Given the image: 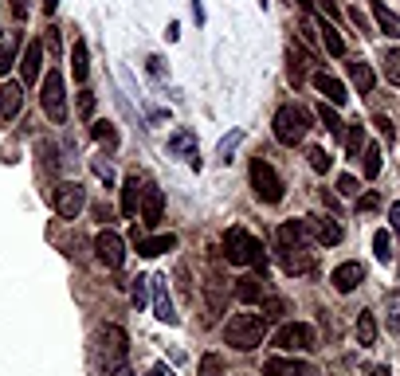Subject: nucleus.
Returning <instances> with one entry per match:
<instances>
[{
	"instance_id": "obj_38",
	"label": "nucleus",
	"mask_w": 400,
	"mask_h": 376,
	"mask_svg": "<svg viewBox=\"0 0 400 376\" xmlns=\"http://www.w3.org/2000/svg\"><path fill=\"white\" fill-rule=\"evenodd\" d=\"M169 149L173 153H193V134H189V130H177V134L169 137Z\"/></svg>"
},
{
	"instance_id": "obj_48",
	"label": "nucleus",
	"mask_w": 400,
	"mask_h": 376,
	"mask_svg": "<svg viewBox=\"0 0 400 376\" xmlns=\"http://www.w3.org/2000/svg\"><path fill=\"white\" fill-rule=\"evenodd\" d=\"M95 172H98V181H114V169H110V165H106V161H95Z\"/></svg>"
},
{
	"instance_id": "obj_29",
	"label": "nucleus",
	"mask_w": 400,
	"mask_h": 376,
	"mask_svg": "<svg viewBox=\"0 0 400 376\" xmlns=\"http://www.w3.org/2000/svg\"><path fill=\"white\" fill-rule=\"evenodd\" d=\"M361 169H365V177L373 181V177H381V146H369L365 141V149H361Z\"/></svg>"
},
{
	"instance_id": "obj_1",
	"label": "nucleus",
	"mask_w": 400,
	"mask_h": 376,
	"mask_svg": "<svg viewBox=\"0 0 400 376\" xmlns=\"http://www.w3.org/2000/svg\"><path fill=\"white\" fill-rule=\"evenodd\" d=\"M224 259H228L231 267H255L267 275V251L263 243L247 235L243 228H228L224 231Z\"/></svg>"
},
{
	"instance_id": "obj_51",
	"label": "nucleus",
	"mask_w": 400,
	"mask_h": 376,
	"mask_svg": "<svg viewBox=\"0 0 400 376\" xmlns=\"http://www.w3.org/2000/svg\"><path fill=\"white\" fill-rule=\"evenodd\" d=\"M350 20H353V24H357V28H361V32H369V20H365V16L357 12V8H350Z\"/></svg>"
},
{
	"instance_id": "obj_17",
	"label": "nucleus",
	"mask_w": 400,
	"mask_h": 376,
	"mask_svg": "<svg viewBox=\"0 0 400 376\" xmlns=\"http://www.w3.org/2000/svg\"><path fill=\"white\" fill-rule=\"evenodd\" d=\"M39 63H44V39H32L24 51V59H20V83L32 86L39 79Z\"/></svg>"
},
{
	"instance_id": "obj_13",
	"label": "nucleus",
	"mask_w": 400,
	"mask_h": 376,
	"mask_svg": "<svg viewBox=\"0 0 400 376\" xmlns=\"http://www.w3.org/2000/svg\"><path fill=\"white\" fill-rule=\"evenodd\" d=\"M263 376H322L314 364H303V361H287V357H271L263 364Z\"/></svg>"
},
{
	"instance_id": "obj_20",
	"label": "nucleus",
	"mask_w": 400,
	"mask_h": 376,
	"mask_svg": "<svg viewBox=\"0 0 400 376\" xmlns=\"http://www.w3.org/2000/svg\"><path fill=\"white\" fill-rule=\"evenodd\" d=\"M20 110H24V83H12V79H8V83L0 86V114H4V118H16Z\"/></svg>"
},
{
	"instance_id": "obj_43",
	"label": "nucleus",
	"mask_w": 400,
	"mask_h": 376,
	"mask_svg": "<svg viewBox=\"0 0 400 376\" xmlns=\"http://www.w3.org/2000/svg\"><path fill=\"white\" fill-rule=\"evenodd\" d=\"M338 192L341 196H357V181H353L350 172H341V177H338Z\"/></svg>"
},
{
	"instance_id": "obj_46",
	"label": "nucleus",
	"mask_w": 400,
	"mask_h": 376,
	"mask_svg": "<svg viewBox=\"0 0 400 376\" xmlns=\"http://www.w3.org/2000/svg\"><path fill=\"white\" fill-rule=\"evenodd\" d=\"M377 130L388 137V146H392V137H397V130H392V118H385V114H377Z\"/></svg>"
},
{
	"instance_id": "obj_5",
	"label": "nucleus",
	"mask_w": 400,
	"mask_h": 376,
	"mask_svg": "<svg viewBox=\"0 0 400 376\" xmlns=\"http://www.w3.org/2000/svg\"><path fill=\"white\" fill-rule=\"evenodd\" d=\"M314 326H306V321H287V326L275 329V337H271V345L283 353H306L314 349Z\"/></svg>"
},
{
	"instance_id": "obj_59",
	"label": "nucleus",
	"mask_w": 400,
	"mask_h": 376,
	"mask_svg": "<svg viewBox=\"0 0 400 376\" xmlns=\"http://www.w3.org/2000/svg\"><path fill=\"white\" fill-rule=\"evenodd\" d=\"M0 36H4V32H0Z\"/></svg>"
},
{
	"instance_id": "obj_31",
	"label": "nucleus",
	"mask_w": 400,
	"mask_h": 376,
	"mask_svg": "<svg viewBox=\"0 0 400 376\" xmlns=\"http://www.w3.org/2000/svg\"><path fill=\"white\" fill-rule=\"evenodd\" d=\"M318 118H322V126H326L330 134L338 137V134H345V126H341V118H338V106H330V102H322L318 106Z\"/></svg>"
},
{
	"instance_id": "obj_58",
	"label": "nucleus",
	"mask_w": 400,
	"mask_h": 376,
	"mask_svg": "<svg viewBox=\"0 0 400 376\" xmlns=\"http://www.w3.org/2000/svg\"><path fill=\"white\" fill-rule=\"evenodd\" d=\"M294 4H298V8H310V0H294Z\"/></svg>"
},
{
	"instance_id": "obj_37",
	"label": "nucleus",
	"mask_w": 400,
	"mask_h": 376,
	"mask_svg": "<svg viewBox=\"0 0 400 376\" xmlns=\"http://www.w3.org/2000/svg\"><path fill=\"white\" fill-rule=\"evenodd\" d=\"M385 79L392 86H400V51H388L385 55Z\"/></svg>"
},
{
	"instance_id": "obj_52",
	"label": "nucleus",
	"mask_w": 400,
	"mask_h": 376,
	"mask_svg": "<svg viewBox=\"0 0 400 376\" xmlns=\"http://www.w3.org/2000/svg\"><path fill=\"white\" fill-rule=\"evenodd\" d=\"M388 219H392V231L400 235V204H392V208H388Z\"/></svg>"
},
{
	"instance_id": "obj_4",
	"label": "nucleus",
	"mask_w": 400,
	"mask_h": 376,
	"mask_svg": "<svg viewBox=\"0 0 400 376\" xmlns=\"http://www.w3.org/2000/svg\"><path fill=\"white\" fill-rule=\"evenodd\" d=\"M39 102H44V114H48V121H55V126H63V121H67V90H63V75H59V71H48V75H44Z\"/></svg>"
},
{
	"instance_id": "obj_34",
	"label": "nucleus",
	"mask_w": 400,
	"mask_h": 376,
	"mask_svg": "<svg viewBox=\"0 0 400 376\" xmlns=\"http://www.w3.org/2000/svg\"><path fill=\"white\" fill-rule=\"evenodd\" d=\"M373 255L381 259V263L392 259V235H388V231H377V235H373Z\"/></svg>"
},
{
	"instance_id": "obj_32",
	"label": "nucleus",
	"mask_w": 400,
	"mask_h": 376,
	"mask_svg": "<svg viewBox=\"0 0 400 376\" xmlns=\"http://www.w3.org/2000/svg\"><path fill=\"white\" fill-rule=\"evenodd\" d=\"M71 71H75L79 83H83L86 71H91V67H86V43H83V39H75V48H71Z\"/></svg>"
},
{
	"instance_id": "obj_6",
	"label": "nucleus",
	"mask_w": 400,
	"mask_h": 376,
	"mask_svg": "<svg viewBox=\"0 0 400 376\" xmlns=\"http://www.w3.org/2000/svg\"><path fill=\"white\" fill-rule=\"evenodd\" d=\"M251 188H255V196H259L263 204H279L283 200V177L271 169L263 157L251 161Z\"/></svg>"
},
{
	"instance_id": "obj_9",
	"label": "nucleus",
	"mask_w": 400,
	"mask_h": 376,
	"mask_svg": "<svg viewBox=\"0 0 400 376\" xmlns=\"http://www.w3.org/2000/svg\"><path fill=\"white\" fill-rule=\"evenodd\" d=\"M51 204H55V212H59L63 219H75L79 212L86 208V192L79 181H63L55 184V192H51Z\"/></svg>"
},
{
	"instance_id": "obj_49",
	"label": "nucleus",
	"mask_w": 400,
	"mask_h": 376,
	"mask_svg": "<svg viewBox=\"0 0 400 376\" xmlns=\"http://www.w3.org/2000/svg\"><path fill=\"white\" fill-rule=\"evenodd\" d=\"M318 4H322V16H326V20H338V4H334V0H318Z\"/></svg>"
},
{
	"instance_id": "obj_53",
	"label": "nucleus",
	"mask_w": 400,
	"mask_h": 376,
	"mask_svg": "<svg viewBox=\"0 0 400 376\" xmlns=\"http://www.w3.org/2000/svg\"><path fill=\"white\" fill-rule=\"evenodd\" d=\"M48 48H51V55L59 51V32H55V28H51V32H48Z\"/></svg>"
},
{
	"instance_id": "obj_16",
	"label": "nucleus",
	"mask_w": 400,
	"mask_h": 376,
	"mask_svg": "<svg viewBox=\"0 0 400 376\" xmlns=\"http://www.w3.org/2000/svg\"><path fill=\"white\" fill-rule=\"evenodd\" d=\"M142 192H146V181H137V177L122 181V216L126 219H133L142 212Z\"/></svg>"
},
{
	"instance_id": "obj_25",
	"label": "nucleus",
	"mask_w": 400,
	"mask_h": 376,
	"mask_svg": "<svg viewBox=\"0 0 400 376\" xmlns=\"http://www.w3.org/2000/svg\"><path fill=\"white\" fill-rule=\"evenodd\" d=\"M263 279H255V275H247V279L236 282V298H240L243 306H255V302H263Z\"/></svg>"
},
{
	"instance_id": "obj_2",
	"label": "nucleus",
	"mask_w": 400,
	"mask_h": 376,
	"mask_svg": "<svg viewBox=\"0 0 400 376\" xmlns=\"http://www.w3.org/2000/svg\"><path fill=\"white\" fill-rule=\"evenodd\" d=\"M267 329H271V317L267 314H236L228 326H224V341H228L231 349L251 353V349L263 345Z\"/></svg>"
},
{
	"instance_id": "obj_18",
	"label": "nucleus",
	"mask_w": 400,
	"mask_h": 376,
	"mask_svg": "<svg viewBox=\"0 0 400 376\" xmlns=\"http://www.w3.org/2000/svg\"><path fill=\"white\" fill-rule=\"evenodd\" d=\"M306 224H310V235H314V243H341V228L334 216H306Z\"/></svg>"
},
{
	"instance_id": "obj_35",
	"label": "nucleus",
	"mask_w": 400,
	"mask_h": 376,
	"mask_svg": "<svg viewBox=\"0 0 400 376\" xmlns=\"http://www.w3.org/2000/svg\"><path fill=\"white\" fill-rule=\"evenodd\" d=\"M200 376H224V357L220 353H204L200 357Z\"/></svg>"
},
{
	"instance_id": "obj_41",
	"label": "nucleus",
	"mask_w": 400,
	"mask_h": 376,
	"mask_svg": "<svg viewBox=\"0 0 400 376\" xmlns=\"http://www.w3.org/2000/svg\"><path fill=\"white\" fill-rule=\"evenodd\" d=\"M240 141H243V134H240V130H236V134H228V137H224V141H220V161H231V149L240 146Z\"/></svg>"
},
{
	"instance_id": "obj_36",
	"label": "nucleus",
	"mask_w": 400,
	"mask_h": 376,
	"mask_svg": "<svg viewBox=\"0 0 400 376\" xmlns=\"http://www.w3.org/2000/svg\"><path fill=\"white\" fill-rule=\"evenodd\" d=\"M263 314L271 317V321H275V317L287 314V302H283L279 294H263Z\"/></svg>"
},
{
	"instance_id": "obj_44",
	"label": "nucleus",
	"mask_w": 400,
	"mask_h": 376,
	"mask_svg": "<svg viewBox=\"0 0 400 376\" xmlns=\"http://www.w3.org/2000/svg\"><path fill=\"white\" fill-rule=\"evenodd\" d=\"M79 110H83V118H95V95H91V90L79 95Z\"/></svg>"
},
{
	"instance_id": "obj_40",
	"label": "nucleus",
	"mask_w": 400,
	"mask_h": 376,
	"mask_svg": "<svg viewBox=\"0 0 400 376\" xmlns=\"http://www.w3.org/2000/svg\"><path fill=\"white\" fill-rule=\"evenodd\" d=\"M12 63H16V39L0 48V75H12Z\"/></svg>"
},
{
	"instance_id": "obj_8",
	"label": "nucleus",
	"mask_w": 400,
	"mask_h": 376,
	"mask_svg": "<svg viewBox=\"0 0 400 376\" xmlns=\"http://www.w3.org/2000/svg\"><path fill=\"white\" fill-rule=\"evenodd\" d=\"M95 255L106 270H122V263H126V239H122L118 231L102 228L95 235Z\"/></svg>"
},
{
	"instance_id": "obj_24",
	"label": "nucleus",
	"mask_w": 400,
	"mask_h": 376,
	"mask_svg": "<svg viewBox=\"0 0 400 376\" xmlns=\"http://www.w3.org/2000/svg\"><path fill=\"white\" fill-rule=\"evenodd\" d=\"M165 251H177V235H153V239H137V255H146V259H153V255H165Z\"/></svg>"
},
{
	"instance_id": "obj_19",
	"label": "nucleus",
	"mask_w": 400,
	"mask_h": 376,
	"mask_svg": "<svg viewBox=\"0 0 400 376\" xmlns=\"http://www.w3.org/2000/svg\"><path fill=\"white\" fill-rule=\"evenodd\" d=\"M224 302H228V282L220 279V275H212V279H208V326H212V321H220V314H224Z\"/></svg>"
},
{
	"instance_id": "obj_27",
	"label": "nucleus",
	"mask_w": 400,
	"mask_h": 376,
	"mask_svg": "<svg viewBox=\"0 0 400 376\" xmlns=\"http://www.w3.org/2000/svg\"><path fill=\"white\" fill-rule=\"evenodd\" d=\"M306 63H310V59H306V51L291 43V63H287V79H291L294 86H298V83L306 79Z\"/></svg>"
},
{
	"instance_id": "obj_14",
	"label": "nucleus",
	"mask_w": 400,
	"mask_h": 376,
	"mask_svg": "<svg viewBox=\"0 0 400 376\" xmlns=\"http://www.w3.org/2000/svg\"><path fill=\"white\" fill-rule=\"evenodd\" d=\"M161 212H165V192L153 188V184H146V192H142V224H146V228H158Z\"/></svg>"
},
{
	"instance_id": "obj_28",
	"label": "nucleus",
	"mask_w": 400,
	"mask_h": 376,
	"mask_svg": "<svg viewBox=\"0 0 400 376\" xmlns=\"http://www.w3.org/2000/svg\"><path fill=\"white\" fill-rule=\"evenodd\" d=\"M357 345H377V317L373 314H357Z\"/></svg>"
},
{
	"instance_id": "obj_7",
	"label": "nucleus",
	"mask_w": 400,
	"mask_h": 376,
	"mask_svg": "<svg viewBox=\"0 0 400 376\" xmlns=\"http://www.w3.org/2000/svg\"><path fill=\"white\" fill-rule=\"evenodd\" d=\"M98 341H102V364H106V373H114L118 364H126V353H130V337H126V329H122V326H102Z\"/></svg>"
},
{
	"instance_id": "obj_33",
	"label": "nucleus",
	"mask_w": 400,
	"mask_h": 376,
	"mask_svg": "<svg viewBox=\"0 0 400 376\" xmlns=\"http://www.w3.org/2000/svg\"><path fill=\"white\" fill-rule=\"evenodd\" d=\"M91 134H95V141H102V146H118V130L110 126V121H91Z\"/></svg>"
},
{
	"instance_id": "obj_56",
	"label": "nucleus",
	"mask_w": 400,
	"mask_h": 376,
	"mask_svg": "<svg viewBox=\"0 0 400 376\" xmlns=\"http://www.w3.org/2000/svg\"><path fill=\"white\" fill-rule=\"evenodd\" d=\"M106 376H133V373H130V364H118V368H114V373H106Z\"/></svg>"
},
{
	"instance_id": "obj_54",
	"label": "nucleus",
	"mask_w": 400,
	"mask_h": 376,
	"mask_svg": "<svg viewBox=\"0 0 400 376\" xmlns=\"http://www.w3.org/2000/svg\"><path fill=\"white\" fill-rule=\"evenodd\" d=\"M369 376H392V368H388V364H373V368H369Z\"/></svg>"
},
{
	"instance_id": "obj_11",
	"label": "nucleus",
	"mask_w": 400,
	"mask_h": 376,
	"mask_svg": "<svg viewBox=\"0 0 400 376\" xmlns=\"http://www.w3.org/2000/svg\"><path fill=\"white\" fill-rule=\"evenodd\" d=\"M149 286H153V314H158V321L177 326V310H173V298H169V279H165V275H153Z\"/></svg>"
},
{
	"instance_id": "obj_26",
	"label": "nucleus",
	"mask_w": 400,
	"mask_h": 376,
	"mask_svg": "<svg viewBox=\"0 0 400 376\" xmlns=\"http://www.w3.org/2000/svg\"><path fill=\"white\" fill-rule=\"evenodd\" d=\"M318 28H322V43H326V51L334 55V59H341V55H345V39H341V32L330 24L326 16H318Z\"/></svg>"
},
{
	"instance_id": "obj_23",
	"label": "nucleus",
	"mask_w": 400,
	"mask_h": 376,
	"mask_svg": "<svg viewBox=\"0 0 400 376\" xmlns=\"http://www.w3.org/2000/svg\"><path fill=\"white\" fill-rule=\"evenodd\" d=\"M350 83L357 86V95H369V90L377 86V75H373V67H369L365 59H353V63H350Z\"/></svg>"
},
{
	"instance_id": "obj_45",
	"label": "nucleus",
	"mask_w": 400,
	"mask_h": 376,
	"mask_svg": "<svg viewBox=\"0 0 400 376\" xmlns=\"http://www.w3.org/2000/svg\"><path fill=\"white\" fill-rule=\"evenodd\" d=\"M357 208H361V212H377V208H381V196H377V192H365L361 200H357Z\"/></svg>"
},
{
	"instance_id": "obj_12",
	"label": "nucleus",
	"mask_w": 400,
	"mask_h": 376,
	"mask_svg": "<svg viewBox=\"0 0 400 376\" xmlns=\"http://www.w3.org/2000/svg\"><path fill=\"white\" fill-rule=\"evenodd\" d=\"M330 282H334V290H338V294H353L365 282V267H361V263H341V267H334Z\"/></svg>"
},
{
	"instance_id": "obj_10",
	"label": "nucleus",
	"mask_w": 400,
	"mask_h": 376,
	"mask_svg": "<svg viewBox=\"0 0 400 376\" xmlns=\"http://www.w3.org/2000/svg\"><path fill=\"white\" fill-rule=\"evenodd\" d=\"M275 247H283V251H298V247H314L310 224H306V219H287V224H279V231H275Z\"/></svg>"
},
{
	"instance_id": "obj_55",
	"label": "nucleus",
	"mask_w": 400,
	"mask_h": 376,
	"mask_svg": "<svg viewBox=\"0 0 400 376\" xmlns=\"http://www.w3.org/2000/svg\"><path fill=\"white\" fill-rule=\"evenodd\" d=\"M146 376H173V373H169V368H165V364H153V368H149Z\"/></svg>"
},
{
	"instance_id": "obj_21",
	"label": "nucleus",
	"mask_w": 400,
	"mask_h": 376,
	"mask_svg": "<svg viewBox=\"0 0 400 376\" xmlns=\"http://www.w3.org/2000/svg\"><path fill=\"white\" fill-rule=\"evenodd\" d=\"M314 86H318V95H326V102L330 106H345V86L334 79V75H326V71H314Z\"/></svg>"
},
{
	"instance_id": "obj_39",
	"label": "nucleus",
	"mask_w": 400,
	"mask_h": 376,
	"mask_svg": "<svg viewBox=\"0 0 400 376\" xmlns=\"http://www.w3.org/2000/svg\"><path fill=\"white\" fill-rule=\"evenodd\" d=\"M330 165H334V157H330L322 146L310 149V169H314V172H330Z\"/></svg>"
},
{
	"instance_id": "obj_57",
	"label": "nucleus",
	"mask_w": 400,
	"mask_h": 376,
	"mask_svg": "<svg viewBox=\"0 0 400 376\" xmlns=\"http://www.w3.org/2000/svg\"><path fill=\"white\" fill-rule=\"evenodd\" d=\"M55 8H59V0H44V12H48V16L55 12Z\"/></svg>"
},
{
	"instance_id": "obj_50",
	"label": "nucleus",
	"mask_w": 400,
	"mask_h": 376,
	"mask_svg": "<svg viewBox=\"0 0 400 376\" xmlns=\"http://www.w3.org/2000/svg\"><path fill=\"white\" fill-rule=\"evenodd\" d=\"M8 8H12L16 20H24V16H28V0H8Z\"/></svg>"
},
{
	"instance_id": "obj_47",
	"label": "nucleus",
	"mask_w": 400,
	"mask_h": 376,
	"mask_svg": "<svg viewBox=\"0 0 400 376\" xmlns=\"http://www.w3.org/2000/svg\"><path fill=\"white\" fill-rule=\"evenodd\" d=\"M388 326L400 329V298H388Z\"/></svg>"
},
{
	"instance_id": "obj_22",
	"label": "nucleus",
	"mask_w": 400,
	"mask_h": 376,
	"mask_svg": "<svg viewBox=\"0 0 400 376\" xmlns=\"http://www.w3.org/2000/svg\"><path fill=\"white\" fill-rule=\"evenodd\" d=\"M369 8H373V20H377V28H381L385 36L400 39V16H397V12H388V8H385V0H369Z\"/></svg>"
},
{
	"instance_id": "obj_15",
	"label": "nucleus",
	"mask_w": 400,
	"mask_h": 376,
	"mask_svg": "<svg viewBox=\"0 0 400 376\" xmlns=\"http://www.w3.org/2000/svg\"><path fill=\"white\" fill-rule=\"evenodd\" d=\"M279 251V263L287 275H310L314 270V255H310V247H298V251H283V247H275Z\"/></svg>"
},
{
	"instance_id": "obj_3",
	"label": "nucleus",
	"mask_w": 400,
	"mask_h": 376,
	"mask_svg": "<svg viewBox=\"0 0 400 376\" xmlns=\"http://www.w3.org/2000/svg\"><path fill=\"white\" fill-rule=\"evenodd\" d=\"M306 130H310V114L303 106H294V102L279 106V114H275V141L279 146H298Z\"/></svg>"
},
{
	"instance_id": "obj_42",
	"label": "nucleus",
	"mask_w": 400,
	"mask_h": 376,
	"mask_svg": "<svg viewBox=\"0 0 400 376\" xmlns=\"http://www.w3.org/2000/svg\"><path fill=\"white\" fill-rule=\"evenodd\" d=\"M146 286H149V279H137V282H133V290H130V298H133V306H137V310L146 306Z\"/></svg>"
},
{
	"instance_id": "obj_30",
	"label": "nucleus",
	"mask_w": 400,
	"mask_h": 376,
	"mask_svg": "<svg viewBox=\"0 0 400 376\" xmlns=\"http://www.w3.org/2000/svg\"><path fill=\"white\" fill-rule=\"evenodd\" d=\"M361 149H365V126H357V121H353V126H345V153L357 161V153H361Z\"/></svg>"
}]
</instances>
